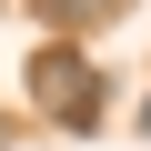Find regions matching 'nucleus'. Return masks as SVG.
<instances>
[{
    "label": "nucleus",
    "instance_id": "1",
    "mask_svg": "<svg viewBox=\"0 0 151 151\" xmlns=\"http://www.w3.org/2000/svg\"><path fill=\"white\" fill-rule=\"evenodd\" d=\"M30 101H40V121H60V131H91V121H101V70L50 40V50L30 60Z\"/></svg>",
    "mask_w": 151,
    "mask_h": 151
},
{
    "label": "nucleus",
    "instance_id": "2",
    "mask_svg": "<svg viewBox=\"0 0 151 151\" xmlns=\"http://www.w3.org/2000/svg\"><path fill=\"white\" fill-rule=\"evenodd\" d=\"M40 10H60V20H111V10H131V0H40Z\"/></svg>",
    "mask_w": 151,
    "mask_h": 151
},
{
    "label": "nucleus",
    "instance_id": "3",
    "mask_svg": "<svg viewBox=\"0 0 151 151\" xmlns=\"http://www.w3.org/2000/svg\"><path fill=\"white\" fill-rule=\"evenodd\" d=\"M0 141H10V111H0Z\"/></svg>",
    "mask_w": 151,
    "mask_h": 151
},
{
    "label": "nucleus",
    "instance_id": "4",
    "mask_svg": "<svg viewBox=\"0 0 151 151\" xmlns=\"http://www.w3.org/2000/svg\"><path fill=\"white\" fill-rule=\"evenodd\" d=\"M141 131H151V101H141Z\"/></svg>",
    "mask_w": 151,
    "mask_h": 151
}]
</instances>
